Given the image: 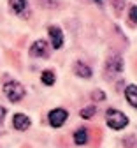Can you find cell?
Here are the masks:
<instances>
[{
	"instance_id": "obj_2",
	"label": "cell",
	"mask_w": 137,
	"mask_h": 148,
	"mask_svg": "<svg viewBox=\"0 0 137 148\" xmlns=\"http://www.w3.org/2000/svg\"><path fill=\"white\" fill-rule=\"evenodd\" d=\"M4 94L11 102H19L25 97V86L19 81H9L4 85Z\"/></svg>"
},
{
	"instance_id": "obj_1",
	"label": "cell",
	"mask_w": 137,
	"mask_h": 148,
	"mask_svg": "<svg viewBox=\"0 0 137 148\" xmlns=\"http://www.w3.org/2000/svg\"><path fill=\"white\" fill-rule=\"evenodd\" d=\"M106 122H107V125L112 129V131H121V129H125L128 125V116L125 113H121V111L111 108V109H107Z\"/></svg>"
},
{
	"instance_id": "obj_5",
	"label": "cell",
	"mask_w": 137,
	"mask_h": 148,
	"mask_svg": "<svg viewBox=\"0 0 137 148\" xmlns=\"http://www.w3.org/2000/svg\"><path fill=\"white\" fill-rule=\"evenodd\" d=\"M30 55L33 58H46L48 57V44H46V41L44 39L35 41L32 44V48H30Z\"/></svg>"
},
{
	"instance_id": "obj_4",
	"label": "cell",
	"mask_w": 137,
	"mask_h": 148,
	"mask_svg": "<svg viewBox=\"0 0 137 148\" xmlns=\"http://www.w3.org/2000/svg\"><path fill=\"white\" fill-rule=\"evenodd\" d=\"M48 35H49V41H51V46L55 49H60L63 46V34L60 30V27H56V25H51L48 28Z\"/></svg>"
},
{
	"instance_id": "obj_8",
	"label": "cell",
	"mask_w": 137,
	"mask_h": 148,
	"mask_svg": "<svg viewBox=\"0 0 137 148\" xmlns=\"http://www.w3.org/2000/svg\"><path fill=\"white\" fill-rule=\"evenodd\" d=\"M72 69H74V74H76V76H79V78H85V79L91 78V74H93V71H91V69H90V67H88L85 62H81V60L74 62Z\"/></svg>"
},
{
	"instance_id": "obj_14",
	"label": "cell",
	"mask_w": 137,
	"mask_h": 148,
	"mask_svg": "<svg viewBox=\"0 0 137 148\" xmlns=\"http://www.w3.org/2000/svg\"><path fill=\"white\" fill-rule=\"evenodd\" d=\"M112 4V9L116 11V14H121L123 9H125V0H111Z\"/></svg>"
},
{
	"instance_id": "obj_13",
	"label": "cell",
	"mask_w": 137,
	"mask_h": 148,
	"mask_svg": "<svg viewBox=\"0 0 137 148\" xmlns=\"http://www.w3.org/2000/svg\"><path fill=\"white\" fill-rule=\"evenodd\" d=\"M95 113H97V108H95V106H86V108H83V109L79 111V116L85 118V120H88V118L95 116Z\"/></svg>"
},
{
	"instance_id": "obj_19",
	"label": "cell",
	"mask_w": 137,
	"mask_h": 148,
	"mask_svg": "<svg viewBox=\"0 0 137 148\" xmlns=\"http://www.w3.org/2000/svg\"><path fill=\"white\" fill-rule=\"evenodd\" d=\"M5 115H7V109H5L4 106H0V123L5 120Z\"/></svg>"
},
{
	"instance_id": "obj_12",
	"label": "cell",
	"mask_w": 137,
	"mask_h": 148,
	"mask_svg": "<svg viewBox=\"0 0 137 148\" xmlns=\"http://www.w3.org/2000/svg\"><path fill=\"white\" fill-rule=\"evenodd\" d=\"M41 79H42V83H44L46 86H51V85H55L56 76H55V72H53V71H44V72H42V76H41Z\"/></svg>"
},
{
	"instance_id": "obj_10",
	"label": "cell",
	"mask_w": 137,
	"mask_h": 148,
	"mask_svg": "<svg viewBox=\"0 0 137 148\" xmlns=\"http://www.w3.org/2000/svg\"><path fill=\"white\" fill-rule=\"evenodd\" d=\"M86 141H88V131L85 127L77 129V131L74 132V143L76 145H86Z\"/></svg>"
},
{
	"instance_id": "obj_16",
	"label": "cell",
	"mask_w": 137,
	"mask_h": 148,
	"mask_svg": "<svg viewBox=\"0 0 137 148\" xmlns=\"http://www.w3.org/2000/svg\"><path fill=\"white\" fill-rule=\"evenodd\" d=\"M123 145L127 148H137V139L134 136H127V138H123Z\"/></svg>"
},
{
	"instance_id": "obj_9",
	"label": "cell",
	"mask_w": 137,
	"mask_h": 148,
	"mask_svg": "<svg viewBox=\"0 0 137 148\" xmlns=\"http://www.w3.org/2000/svg\"><path fill=\"white\" fill-rule=\"evenodd\" d=\"M125 97L132 108L137 109V85H128L125 88Z\"/></svg>"
},
{
	"instance_id": "obj_6",
	"label": "cell",
	"mask_w": 137,
	"mask_h": 148,
	"mask_svg": "<svg viewBox=\"0 0 137 148\" xmlns=\"http://www.w3.org/2000/svg\"><path fill=\"white\" fill-rule=\"evenodd\" d=\"M123 67H125L123 58L120 57V55H116V53L111 55V57L107 58V62H106V69H107L109 72H121Z\"/></svg>"
},
{
	"instance_id": "obj_17",
	"label": "cell",
	"mask_w": 137,
	"mask_h": 148,
	"mask_svg": "<svg viewBox=\"0 0 137 148\" xmlns=\"http://www.w3.org/2000/svg\"><path fill=\"white\" fill-rule=\"evenodd\" d=\"M41 2V5L48 7V9H53V7H60V4L56 2V0H39Z\"/></svg>"
},
{
	"instance_id": "obj_18",
	"label": "cell",
	"mask_w": 137,
	"mask_h": 148,
	"mask_svg": "<svg viewBox=\"0 0 137 148\" xmlns=\"http://www.w3.org/2000/svg\"><path fill=\"white\" fill-rule=\"evenodd\" d=\"M128 18H130V21H132V23H137V5H132V7H130Z\"/></svg>"
},
{
	"instance_id": "obj_15",
	"label": "cell",
	"mask_w": 137,
	"mask_h": 148,
	"mask_svg": "<svg viewBox=\"0 0 137 148\" xmlns=\"http://www.w3.org/2000/svg\"><path fill=\"white\" fill-rule=\"evenodd\" d=\"M91 99L97 101V102L104 101V99H106V92H104V90H93V92H91Z\"/></svg>"
},
{
	"instance_id": "obj_11",
	"label": "cell",
	"mask_w": 137,
	"mask_h": 148,
	"mask_svg": "<svg viewBox=\"0 0 137 148\" xmlns=\"http://www.w3.org/2000/svg\"><path fill=\"white\" fill-rule=\"evenodd\" d=\"M9 4H11V9H12L16 14H21V12L27 9V5H28L27 0H9Z\"/></svg>"
},
{
	"instance_id": "obj_7",
	"label": "cell",
	"mask_w": 137,
	"mask_h": 148,
	"mask_svg": "<svg viewBox=\"0 0 137 148\" xmlns=\"http://www.w3.org/2000/svg\"><path fill=\"white\" fill-rule=\"evenodd\" d=\"M12 125H14L16 131H28L30 125H32V122H30V118H28L27 115L16 113V115L12 116Z\"/></svg>"
},
{
	"instance_id": "obj_20",
	"label": "cell",
	"mask_w": 137,
	"mask_h": 148,
	"mask_svg": "<svg viewBox=\"0 0 137 148\" xmlns=\"http://www.w3.org/2000/svg\"><path fill=\"white\" fill-rule=\"evenodd\" d=\"M91 2H95V4H102V0H91Z\"/></svg>"
},
{
	"instance_id": "obj_3",
	"label": "cell",
	"mask_w": 137,
	"mask_h": 148,
	"mask_svg": "<svg viewBox=\"0 0 137 148\" xmlns=\"http://www.w3.org/2000/svg\"><path fill=\"white\" fill-rule=\"evenodd\" d=\"M67 118H69V111L63 109V108L51 109V111H49V115H48V120H49L51 127H55V129H60V127L65 123Z\"/></svg>"
}]
</instances>
